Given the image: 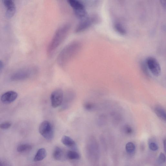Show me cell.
<instances>
[{
    "mask_svg": "<svg viewBox=\"0 0 166 166\" xmlns=\"http://www.w3.org/2000/svg\"><path fill=\"white\" fill-rule=\"evenodd\" d=\"M53 157L56 160L60 161L64 160L65 159V154L62 149L59 147H56L54 151Z\"/></svg>",
    "mask_w": 166,
    "mask_h": 166,
    "instance_id": "cell-10",
    "label": "cell"
},
{
    "mask_svg": "<svg viewBox=\"0 0 166 166\" xmlns=\"http://www.w3.org/2000/svg\"><path fill=\"white\" fill-rule=\"evenodd\" d=\"M61 141L63 145L68 147L74 149L76 146L75 141L69 136H63Z\"/></svg>",
    "mask_w": 166,
    "mask_h": 166,
    "instance_id": "cell-11",
    "label": "cell"
},
{
    "mask_svg": "<svg viewBox=\"0 0 166 166\" xmlns=\"http://www.w3.org/2000/svg\"><path fill=\"white\" fill-rule=\"evenodd\" d=\"M47 156V152L44 148L39 149L36 153L34 158V161L35 162L40 161L46 157Z\"/></svg>",
    "mask_w": 166,
    "mask_h": 166,
    "instance_id": "cell-13",
    "label": "cell"
},
{
    "mask_svg": "<svg viewBox=\"0 0 166 166\" xmlns=\"http://www.w3.org/2000/svg\"><path fill=\"white\" fill-rule=\"evenodd\" d=\"M150 149L152 151H156L158 150V146L157 144L155 143H151L149 145Z\"/></svg>",
    "mask_w": 166,
    "mask_h": 166,
    "instance_id": "cell-23",
    "label": "cell"
},
{
    "mask_svg": "<svg viewBox=\"0 0 166 166\" xmlns=\"http://www.w3.org/2000/svg\"><path fill=\"white\" fill-rule=\"evenodd\" d=\"M165 143H166V141L165 140L164 141H163V145H164L165 147Z\"/></svg>",
    "mask_w": 166,
    "mask_h": 166,
    "instance_id": "cell-27",
    "label": "cell"
},
{
    "mask_svg": "<svg viewBox=\"0 0 166 166\" xmlns=\"http://www.w3.org/2000/svg\"><path fill=\"white\" fill-rule=\"evenodd\" d=\"M67 157L71 160H78L80 158L79 154L76 151H70L67 153Z\"/></svg>",
    "mask_w": 166,
    "mask_h": 166,
    "instance_id": "cell-14",
    "label": "cell"
},
{
    "mask_svg": "<svg viewBox=\"0 0 166 166\" xmlns=\"http://www.w3.org/2000/svg\"><path fill=\"white\" fill-rule=\"evenodd\" d=\"M81 48V44L79 42H75L66 46L58 55L57 61L59 64H66L75 57Z\"/></svg>",
    "mask_w": 166,
    "mask_h": 166,
    "instance_id": "cell-1",
    "label": "cell"
},
{
    "mask_svg": "<svg viewBox=\"0 0 166 166\" xmlns=\"http://www.w3.org/2000/svg\"><path fill=\"white\" fill-rule=\"evenodd\" d=\"M11 123L10 122L6 121L0 124V128L2 129H7L10 128Z\"/></svg>",
    "mask_w": 166,
    "mask_h": 166,
    "instance_id": "cell-20",
    "label": "cell"
},
{
    "mask_svg": "<svg viewBox=\"0 0 166 166\" xmlns=\"http://www.w3.org/2000/svg\"><path fill=\"white\" fill-rule=\"evenodd\" d=\"M68 2L77 18L82 19L87 16L85 6L81 2L76 0H70Z\"/></svg>",
    "mask_w": 166,
    "mask_h": 166,
    "instance_id": "cell-4",
    "label": "cell"
},
{
    "mask_svg": "<svg viewBox=\"0 0 166 166\" xmlns=\"http://www.w3.org/2000/svg\"><path fill=\"white\" fill-rule=\"evenodd\" d=\"M4 4L7 9L15 6L13 2L11 0H5L4 1Z\"/></svg>",
    "mask_w": 166,
    "mask_h": 166,
    "instance_id": "cell-21",
    "label": "cell"
},
{
    "mask_svg": "<svg viewBox=\"0 0 166 166\" xmlns=\"http://www.w3.org/2000/svg\"><path fill=\"white\" fill-rule=\"evenodd\" d=\"M145 64L148 69L155 76H159L161 68L159 63L154 58L149 57L145 60Z\"/></svg>",
    "mask_w": 166,
    "mask_h": 166,
    "instance_id": "cell-5",
    "label": "cell"
},
{
    "mask_svg": "<svg viewBox=\"0 0 166 166\" xmlns=\"http://www.w3.org/2000/svg\"><path fill=\"white\" fill-rule=\"evenodd\" d=\"M96 21V17L94 16H87L82 19L75 29V32L77 33L82 32L88 28L94 23Z\"/></svg>",
    "mask_w": 166,
    "mask_h": 166,
    "instance_id": "cell-7",
    "label": "cell"
},
{
    "mask_svg": "<svg viewBox=\"0 0 166 166\" xmlns=\"http://www.w3.org/2000/svg\"><path fill=\"white\" fill-rule=\"evenodd\" d=\"M114 27L117 32L121 34V35H124L126 34V29L121 24L116 23L114 25Z\"/></svg>",
    "mask_w": 166,
    "mask_h": 166,
    "instance_id": "cell-17",
    "label": "cell"
},
{
    "mask_svg": "<svg viewBox=\"0 0 166 166\" xmlns=\"http://www.w3.org/2000/svg\"><path fill=\"white\" fill-rule=\"evenodd\" d=\"M30 75V72L29 71L19 72L12 76L11 79L12 81H18L27 78Z\"/></svg>",
    "mask_w": 166,
    "mask_h": 166,
    "instance_id": "cell-9",
    "label": "cell"
},
{
    "mask_svg": "<svg viewBox=\"0 0 166 166\" xmlns=\"http://www.w3.org/2000/svg\"><path fill=\"white\" fill-rule=\"evenodd\" d=\"M16 11L15 6L7 9L6 15L7 18H10L13 17Z\"/></svg>",
    "mask_w": 166,
    "mask_h": 166,
    "instance_id": "cell-18",
    "label": "cell"
},
{
    "mask_svg": "<svg viewBox=\"0 0 166 166\" xmlns=\"http://www.w3.org/2000/svg\"><path fill=\"white\" fill-rule=\"evenodd\" d=\"M32 149V146L28 144H24L18 146L17 150L19 153L23 152L30 151Z\"/></svg>",
    "mask_w": 166,
    "mask_h": 166,
    "instance_id": "cell-15",
    "label": "cell"
},
{
    "mask_svg": "<svg viewBox=\"0 0 166 166\" xmlns=\"http://www.w3.org/2000/svg\"><path fill=\"white\" fill-rule=\"evenodd\" d=\"M136 147L135 145L132 142H129L126 144V150L127 152L129 154L134 153Z\"/></svg>",
    "mask_w": 166,
    "mask_h": 166,
    "instance_id": "cell-16",
    "label": "cell"
},
{
    "mask_svg": "<svg viewBox=\"0 0 166 166\" xmlns=\"http://www.w3.org/2000/svg\"><path fill=\"white\" fill-rule=\"evenodd\" d=\"M3 62L1 60H0V71L3 69Z\"/></svg>",
    "mask_w": 166,
    "mask_h": 166,
    "instance_id": "cell-26",
    "label": "cell"
},
{
    "mask_svg": "<svg viewBox=\"0 0 166 166\" xmlns=\"http://www.w3.org/2000/svg\"><path fill=\"white\" fill-rule=\"evenodd\" d=\"M124 131L128 135H131L133 133V129L130 126L126 125L124 127Z\"/></svg>",
    "mask_w": 166,
    "mask_h": 166,
    "instance_id": "cell-22",
    "label": "cell"
},
{
    "mask_svg": "<svg viewBox=\"0 0 166 166\" xmlns=\"http://www.w3.org/2000/svg\"><path fill=\"white\" fill-rule=\"evenodd\" d=\"M18 96V94L14 91H9L5 92L1 97V101L4 104L12 103L15 101Z\"/></svg>",
    "mask_w": 166,
    "mask_h": 166,
    "instance_id": "cell-8",
    "label": "cell"
},
{
    "mask_svg": "<svg viewBox=\"0 0 166 166\" xmlns=\"http://www.w3.org/2000/svg\"><path fill=\"white\" fill-rule=\"evenodd\" d=\"M0 166H2V163L1 162V161H0Z\"/></svg>",
    "mask_w": 166,
    "mask_h": 166,
    "instance_id": "cell-28",
    "label": "cell"
},
{
    "mask_svg": "<svg viewBox=\"0 0 166 166\" xmlns=\"http://www.w3.org/2000/svg\"><path fill=\"white\" fill-rule=\"evenodd\" d=\"M39 131L42 136L46 140H52L54 137V129L52 124L48 121L45 120L42 122L39 126Z\"/></svg>",
    "mask_w": 166,
    "mask_h": 166,
    "instance_id": "cell-3",
    "label": "cell"
},
{
    "mask_svg": "<svg viewBox=\"0 0 166 166\" xmlns=\"http://www.w3.org/2000/svg\"><path fill=\"white\" fill-rule=\"evenodd\" d=\"M155 112L159 118L163 121H166V112L162 107L160 106H155Z\"/></svg>",
    "mask_w": 166,
    "mask_h": 166,
    "instance_id": "cell-12",
    "label": "cell"
},
{
    "mask_svg": "<svg viewBox=\"0 0 166 166\" xmlns=\"http://www.w3.org/2000/svg\"><path fill=\"white\" fill-rule=\"evenodd\" d=\"M64 99V94L62 90L57 89L51 93L50 101L51 106L53 108H56L62 105Z\"/></svg>",
    "mask_w": 166,
    "mask_h": 166,
    "instance_id": "cell-6",
    "label": "cell"
},
{
    "mask_svg": "<svg viewBox=\"0 0 166 166\" xmlns=\"http://www.w3.org/2000/svg\"><path fill=\"white\" fill-rule=\"evenodd\" d=\"M161 3V4L163 7L165 8L166 5V0H161L160 1Z\"/></svg>",
    "mask_w": 166,
    "mask_h": 166,
    "instance_id": "cell-25",
    "label": "cell"
},
{
    "mask_svg": "<svg viewBox=\"0 0 166 166\" xmlns=\"http://www.w3.org/2000/svg\"><path fill=\"white\" fill-rule=\"evenodd\" d=\"M166 158L164 153H161L159 157V162L160 163H164L165 162Z\"/></svg>",
    "mask_w": 166,
    "mask_h": 166,
    "instance_id": "cell-24",
    "label": "cell"
},
{
    "mask_svg": "<svg viewBox=\"0 0 166 166\" xmlns=\"http://www.w3.org/2000/svg\"><path fill=\"white\" fill-rule=\"evenodd\" d=\"M84 106L85 110L89 111L92 110L94 107V104L90 102H85Z\"/></svg>",
    "mask_w": 166,
    "mask_h": 166,
    "instance_id": "cell-19",
    "label": "cell"
},
{
    "mask_svg": "<svg viewBox=\"0 0 166 166\" xmlns=\"http://www.w3.org/2000/svg\"><path fill=\"white\" fill-rule=\"evenodd\" d=\"M70 28L69 24L61 26L56 31L48 49L49 54H52L59 47L67 36Z\"/></svg>",
    "mask_w": 166,
    "mask_h": 166,
    "instance_id": "cell-2",
    "label": "cell"
}]
</instances>
